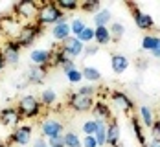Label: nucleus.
I'll use <instances>...</instances> for the list:
<instances>
[{"mask_svg":"<svg viewBox=\"0 0 160 147\" xmlns=\"http://www.w3.org/2000/svg\"><path fill=\"white\" fill-rule=\"evenodd\" d=\"M63 17L64 13L57 7L55 2H42V4H39V11H37V17H35V22L41 28H46V26H55Z\"/></svg>","mask_w":160,"mask_h":147,"instance_id":"obj_1","label":"nucleus"},{"mask_svg":"<svg viewBox=\"0 0 160 147\" xmlns=\"http://www.w3.org/2000/svg\"><path fill=\"white\" fill-rule=\"evenodd\" d=\"M17 110L20 112L22 120H33V118H39L42 112V105H41V99L33 94H24L22 98L17 101Z\"/></svg>","mask_w":160,"mask_h":147,"instance_id":"obj_2","label":"nucleus"},{"mask_svg":"<svg viewBox=\"0 0 160 147\" xmlns=\"http://www.w3.org/2000/svg\"><path fill=\"white\" fill-rule=\"evenodd\" d=\"M42 33H44V28H41L37 22L22 24V28H20L18 35L15 37V41H17V44L24 50V48H30V46H33V44H35V41L42 37Z\"/></svg>","mask_w":160,"mask_h":147,"instance_id":"obj_3","label":"nucleus"},{"mask_svg":"<svg viewBox=\"0 0 160 147\" xmlns=\"http://www.w3.org/2000/svg\"><path fill=\"white\" fill-rule=\"evenodd\" d=\"M37 11H39V4L33 2V0H20V2H17L13 6V13H15V17L22 24L35 22Z\"/></svg>","mask_w":160,"mask_h":147,"instance_id":"obj_4","label":"nucleus"},{"mask_svg":"<svg viewBox=\"0 0 160 147\" xmlns=\"http://www.w3.org/2000/svg\"><path fill=\"white\" fill-rule=\"evenodd\" d=\"M33 142V127L28 123H20L18 127H15L13 131L9 132L8 144L11 145H28Z\"/></svg>","mask_w":160,"mask_h":147,"instance_id":"obj_5","label":"nucleus"},{"mask_svg":"<svg viewBox=\"0 0 160 147\" xmlns=\"http://www.w3.org/2000/svg\"><path fill=\"white\" fill-rule=\"evenodd\" d=\"M127 7L131 9V13H132V20H134V24H136L138 30L147 32V33L155 30V20H153V17L149 15L147 11L140 9L136 4H127Z\"/></svg>","mask_w":160,"mask_h":147,"instance_id":"obj_6","label":"nucleus"},{"mask_svg":"<svg viewBox=\"0 0 160 147\" xmlns=\"http://www.w3.org/2000/svg\"><path fill=\"white\" fill-rule=\"evenodd\" d=\"M66 105L68 109H72L74 112H90L92 110V105H94V98H87V96H81L79 92H70L68 99H66Z\"/></svg>","mask_w":160,"mask_h":147,"instance_id":"obj_7","label":"nucleus"},{"mask_svg":"<svg viewBox=\"0 0 160 147\" xmlns=\"http://www.w3.org/2000/svg\"><path fill=\"white\" fill-rule=\"evenodd\" d=\"M111 103L123 114H131L136 109V103L132 101V98L125 94L123 90H112L111 92Z\"/></svg>","mask_w":160,"mask_h":147,"instance_id":"obj_8","label":"nucleus"},{"mask_svg":"<svg viewBox=\"0 0 160 147\" xmlns=\"http://www.w3.org/2000/svg\"><path fill=\"white\" fill-rule=\"evenodd\" d=\"M20 51H22V48L17 44L15 39H6L2 48H0V53L6 59V65H11V66H17L20 63Z\"/></svg>","mask_w":160,"mask_h":147,"instance_id":"obj_9","label":"nucleus"},{"mask_svg":"<svg viewBox=\"0 0 160 147\" xmlns=\"http://www.w3.org/2000/svg\"><path fill=\"white\" fill-rule=\"evenodd\" d=\"M22 121H24V120H22L20 112L17 110V107H11V105H9V107L0 109V123H2L4 127L15 129V127H18Z\"/></svg>","mask_w":160,"mask_h":147,"instance_id":"obj_10","label":"nucleus"},{"mask_svg":"<svg viewBox=\"0 0 160 147\" xmlns=\"http://www.w3.org/2000/svg\"><path fill=\"white\" fill-rule=\"evenodd\" d=\"M0 28L4 32V37L15 39L18 35V32H20V28H22V22L15 15H4V17H0Z\"/></svg>","mask_w":160,"mask_h":147,"instance_id":"obj_11","label":"nucleus"},{"mask_svg":"<svg viewBox=\"0 0 160 147\" xmlns=\"http://www.w3.org/2000/svg\"><path fill=\"white\" fill-rule=\"evenodd\" d=\"M63 132H64L63 121H59V120H55V118H48V120H44V121L41 123V136H42L44 140L53 138V136H59V134H63Z\"/></svg>","mask_w":160,"mask_h":147,"instance_id":"obj_12","label":"nucleus"},{"mask_svg":"<svg viewBox=\"0 0 160 147\" xmlns=\"http://www.w3.org/2000/svg\"><path fill=\"white\" fill-rule=\"evenodd\" d=\"M61 50H63V51L68 55V57H70V59H74V61H76L78 57H81V55H83L85 44L81 42L78 37H74V35H72V37H68L64 42H61Z\"/></svg>","mask_w":160,"mask_h":147,"instance_id":"obj_13","label":"nucleus"},{"mask_svg":"<svg viewBox=\"0 0 160 147\" xmlns=\"http://www.w3.org/2000/svg\"><path fill=\"white\" fill-rule=\"evenodd\" d=\"M52 37L55 42H64L68 37H72V32H70V22H68V17L64 15L55 26H52Z\"/></svg>","mask_w":160,"mask_h":147,"instance_id":"obj_14","label":"nucleus"},{"mask_svg":"<svg viewBox=\"0 0 160 147\" xmlns=\"http://www.w3.org/2000/svg\"><path fill=\"white\" fill-rule=\"evenodd\" d=\"M30 63L32 66H39V68H46L50 66V50L48 48H33L30 51Z\"/></svg>","mask_w":160,"mask_h":147,"instance_id":"obj_15","label":"nucleus"},{"mask_svg":"<svg viewBox=\"0 0 160 147\" xmlns=\"http://www.w3.org/2000/svg\"><path fill=\"white\" fill-rule=\"evenodd\" d=\"M92 116L94 120H103V121H111L112 120V110L111 105L105 103L103 99H94V105H92Z\"/></svg>","mask_w":160,"mask_h":147,"instance_id":"obj_16","label":"nucleus"},{"mask_svg":"<svg viewBox=\"0 0 160 147\" xmlns=\"http://www.w3.org/2000/svg\"><path fill=\"white\" fill-rule=\"evenodd\" d=\"M131 66V59L123 53H112L111 55V70L116 74V76H122L125 74Z\"/></svg>","mask_w":160,"mask_h":147,"instance_id":"obj_17","label":"nucleus"},{"mask_svg":"<svg viewBox=\"0 0 160 147\" xmlns=\"http://www.w3.org/2000/svg\"><path fill=\"white\" fill-rule=\"evenodd\" d=\"M46 74L48 70L46 68H39V66H28L26 74H24V79L28 85H42L46 79Z\"/></svg>","mask_w":160,"mask_h":147,"instance_id":"obj_18","label":"nucleus"},{"mask_svg":"<svg viewBox=\"0 0 160 147\" xmlns=\"http://www.w3.org/2000/svg\"><path fill=\"white\" fill-rule=\"evenodd\" d=\"M120 138H122V127L118 120L112 118L111 121H107V145L116 147L120 144Z\"/></svg>","mask_w":160,"mask_h":147,"instance_id":"obj_19","label":"nucleus"},{"mask_svg":"<svg viewBox=\"0 0 160 147\" xmlns=\"http://www.w3.org/2000/svg\"><path fill=\"white\" fill-rule=\"evenodd\" d=\"M92 22H94V28H99V26H111L112 22V11L109 7H101L99 11H96L92 15Z\"/></svg>","mask_w":160,"mask_h":147,"instance_id":"obj_20","label":"nucleus"},{"mask_svg":"<svg viewBox=\"0 0 160 147\" xmlns=\"http://www.w3.org/2000/svg\"><path fill=\"white\" fill-rule=\"evenodd\" d=\"M94 42L96 46H109L112 42V37H111V32L107 26H99V28H94Z\"/></svg>","mask_w":160,"mask_h":147,"instance_id":"obj_21","label":"nucleus"},{"mask_svg":"<svg viewBox=\"0 0 160 147\" xmlns=\"http://www.w3.org/2000/svg\"><path fill=\"white\" fill-rule=\"evenodd\" d=\"M138 120H140V123L144 125V129H149L153 123H155V112H153V109L151 107H147V105H140L138 107Z\"/></svg>","mask_w":160,"mask_h":147,"instance_id":"obj_22","label":"nucleus"},{"mask_svg":"<svg viewBox=\"0 0 160 147\" xmlns=\"http://www.w3.org/2000/svg\"><path fill=\"white\" fill-rule=\"evenodd\" d=\"M160 46V35H155V33H145L142 37V42H140V48L142 51H153Z\"/></svg>","mask_w":160,"mask_h":147,"instance_id":"obj_23","label":"nucleus"},{"mask_svg":"<svg viewBox=\"0 0 160 147\" xmlns=\"http://www.w3.org/2000/svg\"><path fill=\"white\" fill-rule=\"evenodd\" d=\"M81 72H83V81L90 83V85L101 81V70H99L98 66L87 65V66H83V68H81Z\"/></svg>","mask_w":160,"mask_h":147,"instance_id":"obj_24","label":"nucleus"},{"mask_svg":"<svg viewBox=\"0 0 160 147\" xmlns=\"http://www.w3.org/2000/svg\"><path fill=\"white\" fill-rule=\"evenodd\" d=\"M39 99H41L42 109H52V107L57 103V92H55L53 88H42Z\"/></svg>","mask_w":160,"mask_h":147,"instance_id":"obj_25","label":"nucleus"},{"mask_svg":"<svg viewBox=\"0 0 160 147\" xmlns=\"http://www.w3.org/2000/svg\"><path fill=\"white\" fill-rule=\"evenodd\" d=\"M131 129H132L134 138L138 140V144H140V145L147 144V138H145V132H144V125L140 123L138 116H131Z\"/></svg>","mask_w":160,"mask_h":147,"instance_id":"obj_26","label":"nucleus"},{"mask_svg":"<svg viewBox=\"0 0 160 147\" xmlns=\"http://www.w3.org/2000/svg\"><path fill=\"white\" fill-rule=\"evenodd\" d=\"M109 32H111L112 41H120L125 35V24L120 22V20H112L111 26H109Z\"/></svg>","mask_w":160,"mask_h":147,"instance_id":"obj_27","label":"nucleus"},{"mask_svg":"<svg viewBox=\"0 0 160 147\" xmlns=\"http://www.w3.org/2000/svg\"><path fill=\"white\" fill-rule=\"evenodd\" d=\"M55 4H57V7L63 11L64 15H66V13H72V11H78V9H79V2H78V0H57Z\"/></svg>","mask_w":160,"mask_h":147,"instance_id":"obj_28","label":"nucleus"},{"mask_svg":"<svg viewBox=\"0 0 160 147\" xmlns=\"http://www.w3.org/2000/svg\"><path fill=\"white\" fill-rule=\"evenodd\" d=\"M63 140H64V147H81V136L74 131L64 132Z\"/></svg>","mask_w":160,"mask_h":147,"instance_id":"obj_29","label":"nucleus"},{"mask_svg":"<svg viewBox=\"0 0 160 147\" xmlns=\"http://www.w3.org/2000/svg\"><path fill=\"white\" fill-rule=\"evenodd\" d=\"M85 28H87V20H85V18L76 17V18H72V20H70V32H72L74 37H78Z\"/></svg>","mask_w":160,"mask_h":147,"instance_id":"obj_30","label":"nucleus"},{"mask_svg":"<svg viewBox=\"0 0 160 147\" xmlns=\"http://www.w3.org/2000/svg\"><path fill=\"white\" fill-rule=\"evenodd\" d=\"M78 39H79L85 46L92 44V42H94V26H87V28L78 35Z\"/></svg>","mask_w":160,"mask_h":147,"instance_id":"obj_31","label":"nucleus"},{"mask_svg":"<svg viewBox=\"0 0 160 147\" xmlns=\"http://www.w3.org/2000/svg\"><path fill=\"white\" fill-rule=\"evenodd\" d=\"M64 76H66V79L68 83H72V85H79L83 81V72H81V68H72V70H68V72H64Z\"/></svg>","mask_w":160,"mask_h":147,"instance_id":"obj_32","label":"nucleus"},{"mask_svg":"<svg viewBox=\"0 0 160 147\" xmlns=\"http://www.w3.org/2000/svg\"><path fill=\"white\" fill-rule=\"evenodd\" d=\"M79 9H83L85 13H96V11H99L101 9V4L98 2V0H87V2H83V4H79Z\"/></svg>","mask_w":160,"mask_h":147,"instance_id":"obj_33","label":"nucleus"},{"mask_svg":"<svg viewBox=\"0 0 160 147\" xmlns=\"http://www.w3.org/2000/svg\"><path fill=\"white\" fill-rule=\"evenodd\" d=\"M98 125H96V120L90 118V120H85L83 125H81V132H85V136H94Z\"/></svg>","mask_w":160,"mask_h":147,"instance_id":"obj_34","label":"nucleus"},{"mask_svg":"<svg viewBox=\"0 0 160 147\" xmlns=\"http://www.w3.org/2000/svg\"><path fill=\"white\" fill-rule=\"evenodd\" d=\"M78 92H79L81 96H87V98H96L98 86L90 85V83H87V85H81L79 88H78Z\"/></svg>","mask_w":160,"mask_h":147,"instance_id":"obj_35","label":"nucleus"},{"mask_svg":"<svg viewBox=\"0 0 160 147\" xmlns=\"http://www.w3.org/2000/svg\"><path fill=\"white\" fill-rule=\"evenodd\" d=\"M151 142H160V120H155V123L149 127Z\"/></svg>","mask_w":160,"mask_h":147,"instance_id":"obj_36","label":"nucleus"},{"mask_svg":"<svg viewBox=\"0 0 160 147\" xmlns=\"http://www.w3.org/2000/svg\"><path fill=\"white\" fill-rule=\"evenodd\" d=\"M63 134H64V132H63ZM63 134H59V136H53V138H48V140H46L48 147H64Z\"/></svg>","mask_w":160,"mask_h":147,"instance_id":"obj_37","label":"nucleus"},{"mask_svg":"<svg viewBox=\"0 0 160 147\" xmlns=\"http://www.w3.org/2000/svg\"><path fill=\"white\" fill-rule=\"evenodd\" d=\"M81 147H99L94 136H83L81 138Z\"/></svg>","mask_w":160,"mask_h":147,"instance_id":"obj_38","label":"nucleus"},{"mask_svg":"<svg viewBox=\"0 0 160 147\" xmlns=\"http://www.w3.org/2000/svg\"><path fill=\"white\" fill-rule=\"evenodd\" d=\"M98 51H99V48H98L96 44H88V46H85V50H83V55L90 57V55H96Z\"/></svg>","mask_w":160,"mask_h":147,"instance_id":"obj_39","label":"nucleus"},{"mask_svg":"<svg viewBox=\"0 0 160 147\" xmlns=\"http://www.w3.org/2000/svg\"><path fill=\"white\" fill-rule=\"evenodd\" d=\"M147 65H149V63H147V59H144V57H138V59H136V68H138V70H145Z\"/></svg>","mask_w":160,"mask_h":147,"instance_id":"obj_40","label":"nucleus"},{"mask_svg":"<svg viewBox=\"0 0 160 147\" xmlns=\"http://www.w3.org/2000/svg\"><path fill=\"white\" fill-rule=\"evenodd\" d=\"M76 61H74V59H70V61H66V63H64L63 66H61V70H63V72H68V70H72V68H76Z\"/></svg>","mask_w":160,"mask_h":147,"instance_id":"obj_41","label":"nucleus"},{"mask_svg":"<svg viewBox=\"0 0 160 147\" xmlns=\"http://www.w3.org/2000/svg\"><path fill=\"white\" fill-rule=\"evenodd\" d=\"M33 144V147H48V144H46V140L41 136V138H37V140H33L32 142Z\"/></svg>","mask_w":160,"mask_h":147,"instance_id":"obj_42","label":"nucleus"},{"mask_svg":"<svg viewBox=\"0 0 160 147\" xmlns=\"http://www.w3.org/2000/svg\"><path fill=\"white\" fill-rule=\"evenodd\" d=\"M15 90H24L26 86H28V83H26V79H18V81H15Z\"/></svg>","mask_w":160,"mask_h":147,"instance_id":"obj_43","label":"nucleus"},{"mask_svg":"<svg viewBox=\"0 0 160 147\" xmlns=\"http://www.w3.org/2000/svg\"><path fill=\"white\" fill-rule=\"evenodd\" d=\"M6 59H4V55H2V53H0V74H2V72H4V68H6Z\"/></svg>","mask_w":160,"mask_h":147,"instance_id":"obj_44","label":"nucleus"},{"mask_svg":"<svg viewBox=\"0 0 160 147\" xmlns=\"http://www.w3.org/2000/svg\"><path fill=\"white\" fill-rule=\"evenodd\" d=\"M151 57H153V59H160V46L157 50H153V51H151Z\"/></svg>","mask_w":160,"mask_h":147,"instance_id":"obj_45","label":"nucleus"},{"mask_svg":"<svg viewBox=\"0 0 160 147\" xmlns=\"http://www.w3.org/2000/svg\"><path fill=\"white\" fill-rule=\"evenodd\" d=\"M151 144V147H160V142H149Z\"/></svg>","mask_w":160,"mask_h":147,"instance_id":"obj_46","label":"nucleus"},{"mask_svg":"<svg viewBox=\"0 0 160 147\" xmlns=\"http://www.w3.org/2000/svg\"><path fill=\"white\" fill-rule=\"evenodd\" d=\"M4 39V32H2V28H0V41Z\"/></svg>","mask_w":160,"mask_h":147,"instance_id":"obj_47","label":"nucleus"},{"mask_svg":"<svg viewBox=\"0 0 160 147\" xmlns=\"http://www.w3.org/2000/svg\"><path fill=\"white\" fill-rule=\"evenodd\" d=\"M142 147H151V144H149V142H147V144H144V145Z\"/></svg>","mask_w":160,"mask_h":147,"instance_id":"obj_48","label":"nucleus"},{"mask_svg":"<svg viewBox=\"0 0 160 147\" xmlns=\"http://www.w3.org/2000/svg\"><path fill=\"white\" fill-rule=\"evenodd\" d=\"M0 147H6V145H4V142H0Z\"/></svg>","mask_w":160,"mask_h":147,"instance_id":"obj_49","label":"nucleus"},{"mask_svg":"<svg viewBox=\"0 0 160 147\" xmlns=\"http://www.w3.org/2000/svg\"><path fill=\"white\" fill-rule=\"evenodd\" d=\"M158 114H160V110H158ZM158 120H160V118H158Z\"/></svg>","mask_w":160,"mask_h":147,"instance_id":"obj_50","label":"nucleus"}]
</instances>
